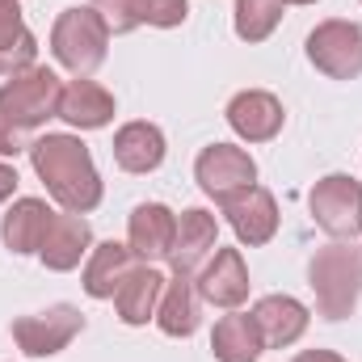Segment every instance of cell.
I'll list each match as a JSON object with an SVG mask.
<instances>
[{"label":"cell","mask_w":362,"mask_h":362,"mask_svg":"<svg viewBox=\"0 0 362 362\" xmlns=\"http://www.w3.org/2000/svg\"><path fill=\"white\" fill-rule=\"evenodd\" d=\"M114 110H118L114 105V93L101 89L89 76L68 81L64 93H59V118L68 127H76V131H101V127H110L114 122Z\"/></svg>","instance_id":"19"},{"label":"cell","mask_w":362,"mask_h":362,"mask_svg":"<svg viewBox=\"0 0 362 362\" xmlns=\"http://www.w3.org/2000/svg\"><path fill=\"white\" fill-rule=\"evenodd\" d=\"M139 266V257L131 253V245H118V240H101L93 245L89 257H85V295L89 299H114V291L127 282V274Z\"/></svg>","instance_id":"22"},{"label":"cell","mask_w":362,"mask_h":362,"mask_svg":"<svg viewBox=\"0 0 362 362\" xmlns=\"http://www.w3.org/2000/svg\"><path fill=\"white\" fill-rule=\"evenodd\" d=\"M312 219L333 236V240H354L362 236V181L350 173H329L312 185L308 194Z\"/></svg>","instance_id":"6"},{"label":"cell","mask_w":362,"mask_h":362,"mask_svg":"<svg viewBox=\"0 0 362 362\" xmlns=\"http://www.w3.org/2000/svg\"><path fill=\"white\" fill-rule=\"evenodd\" d=\"M89 249H93L89 219L76 215V211H64V215L51 219V228H47V236H42V249H38V262L51 274H68L89 257Z\"/></svg>","instance_id":"15"},{"label":"cell","mask_w":362,"mask_h":362,"mask_svg":"<svg viewBox=\"0 0 362 362\" xmlns=\"http://www.w3.org/2000/svg\"><path fill=\"white\" fill-rule=\"evenodd\" d=\"M59 93H64V81L51 68L34 64L0 85V118H8L21 131H38L42 122L59 118Z\"/></svg>","instance_id":"4"},{"label":"cell","mask_w":362,"mask_h":362,"mask_svg":"<svg viewBox=\"0 0 362 362\" xmlns=\"http://www.w3.org/2000/svg\"><path fill=\"white\" fill-rule=\"evenodd\" d=\"M308 286H312L316 312L325 320L354 316L362 299V249H354V240H333V245L316 249L308 262Z\"/></svg>","instance_id":"2"},{"label":"cell","mask_w":362,"mask_h":362,"mask_svg":"<svg viewBox=\"0 0 362 362\" xmlns=\"http://www.w3.org/2000/svg\"><path fill=\"white\" fill-rule=\"evenodd\" d=\"M215 249H219V219L206 206H185L177 215V245L169 257L173 274H198Z\"/></svg>","instance_id":"14"},{"label":"cell","mask_w":362,"mask_h":362,"mask_svg":"<svg viewBox=\"0 0 362 362\" xmlns=\"http://www.w3.org/2000/svg\"><path fill=\"white\" fill-rule=\"evenodd\" d=\"M253 320H257V329H262L266 350H286V346H295V341L308 333L312 312H308L295 295H266V299L253 303Z\"/></svg>","instance_id":"17"},{"label":"cell","mask_w":362,"mask_h":362,"mask_svg":"<svg viewBox=\"0 0 362 362\" xmlns=\"http://www.w3.org/2000/svg\"><path fill=\"white\" fill-rule=\"evenodd\" d=\"M38 59V38L30 34L21 4L17 0H0V76H17L25 68H34Z\"/></svg>","instance_id":"24"},{"label":"cell","mask_w":362,"mask_h":362,"mask_svg":"<svg viewBox=\"0 0 362 362\" xmlns=\"http://www.w3.org/2000/svg\"><path fill=\"white\" fill-rule=\"evenodd\" d=\"M282 0H236L232 8V25H236V38L240 42H266L278 21H282Z\"/></svg>","instance_id":"25"},{"label":"cell","mask_w":362,"mask_h":362,"mask_svg":"<svg viewBox=\"0 0 362 362\" xmlns=\"http://www.w3.org/2000/svg\"><path fill=\"white\" fill-rule=\"evenodd\" d=\"M308 64L329 81L362 76V30L354 21L329 17L308 34Z\"/></svg>","instance_id":"7"},{"label":"cell","mask_w":362,"mask_h":362,"mask_svg":"<svg viewBox=\"0 0 362 362\" xmlns=\"http://www.w3.org/2000/svg\"><path fill=\"white\" fill-rule=\"evenodd\" d=\"M51 219H55V211H51L42 198H13V206H8L4 219H0V240H4V249L17 253V257L38 253V249H42V236H47V228H51Z\"/></svg>","instance_id":"20"},{"label":"cell","mask_w":362,"mask_h":362,"mask_svg":"<svg viewBox=\"0 0 362 362\" xmlns=\"http://www.w3.org/2000/svg\"><path fill=\"white\" fill-rule=\"evenodd\" d=\"M282 4H316V0H282Z\"/></svg>","instance_id":"29"},{"label":"cell","mask_w":362,"mask_h":362,"mask_svg":"<svg viewBox=\"0 0 362 362\" xmlns=\"http://www.w3.org/2000/svg\"><path fill=\"white\" fill-rule=\"evenodd\" d=\"M156 325L165 337H194L202 325V295L198 274H173L165 282V295L156 303Z\"/></svg>","instance_id":"18"},{"label":"cell","mask_w":362,"mask_h":362,"mask_svg":"<svg viewBox=\"0 0 362 362\" xmlns=\"http://www.w3.org/2000/svg\"><path fill=\"white\" fill-rule=\"evenodd\" d=\"M228 127L245 139V144H270L286 122V110L270 89H240L228 101Z\"/></svg>","instance_id":"13"},{"label":"cell","mask_w":362,"mask_h":362,"mask_svg":"<svg viewBox=\"0 0 362 362\" xmlns=\"http://www.w3.org/2000/svg\"><path fill=\"white\" fill-rule=\"evenodd\" d=\"M165 282H169V278L156 270V266L139 262L135 270L127 274V282L114 291L118 320H122V325H131V329H139V325L156 320V303H160V295H165Z\"/></svg>","instance_id":"21"},{"label":"cell","mask_w":362,"mask_h":362,"mask_svg":"<svg viewBox=\"0 0 362 362\" xmlns=\"http://www.w3.org/2000/svg\"><path fill=\"white\" fill-rule=\"evenodd\" d=\"M30 131H21V127H13L8 118H0V156H21V152H30V139H25Z\"/></svg>","instance_id":"26"},{"label":"cell","mask_w":362,"mask_h":362,"mask_svg":"<svg viewBox=\"0 0 362 362\" xmlns=\"http://www.w3.org/2000/svg\"><path fill=\"white\" fill-rule=\"evenodd\" d=\"M127 245L148 266L169 262L173 245H177V215L165 202H139L131 211V219H127Z\"/></svg>","instance_id":"10"},{"label":"cell","mask_w":362,"mask_h":362,"mask_svg":"<svg viewBox=\"0 0 362 362\" xmlns=\"http://www.w3.org/2000/svg\"><path fill=\"white\" fill-rule=\"evenodd\" d=\"M236 240L249 245V249H262L278 236V202L266 185H249V189H236L232 198L219 202Z\"/></svg>","instance_id":"9"},{"label":"cell","mask_w":362,"mask_h":362,"mask_svg":"<svg viewBox=\"0 0 362 362\" xmlns=\"http://www.w3.org/2000/svg\"><path fill=\"white\" fill-rule=\"evenodd\" d=\"M211 354L215 362H257L266 354V341H262V329L253 320V312H228L215 320L211 329Z\"/></svg>","instance_id":"23"},{"label":"cell","mask_w":362,"mask_h":362,"mask_svg":"<svg viewBox=\"0 0 362 362\" xmlns=\"http://www.w3.org/2000/svg\"><path fill=\"white\" fill-rule=\"evenodd\" d=\"M194 181H198V189H202L206 198L223 202V198H232L236 189L257 185V160H253L245 148H236V144H211V148H202L198 160H194Z\"/></svg>","instance_id":"8"},{"label":"cell","mask_w":362,"mask_h":362,"mask_svg":"<svg viewBox=\"0 0 362 362\" xmlns=\"http://www.w3.org/2000/svg\"><path fill=\"white\" fill-rule=\"evenodd\" d=\"M51 55L72 72V76H93L105 55H110V25L93 4H72L55 17L51 25Z\"/></svg>","instance_id":"3"},{"label":"cell","mask_w":362,"mask_h":362,"mask_svg":"<svg viewBox=\"0 0 362 362\" xmlns=\"http://www.w3.org/2000/svg\"><path fill=\"white\" fill-rule=\"evenodd\" d=\"M165 152H169V144H165V131L156 122L135 118V122H122L114 131V165L122 173H135V177L156 173L165 165Z\"/></svg>","instance_id":"16"},{"label":"cell","mask_w":362,"mask_h":362,"mask_svg":"<svg viewBox=\"0 0 362 362\" xmlns=\"http://www.w3.org/2000/svg\"><path fill=\"white\" fill-rule=\"evenodd\" d=\"M81 333H85V312L76 303H51L47 312L13 320V341H17V350L25 358H55Z\"/></svg>","instance_id":"5"},{"label":"cell","mask_w":362,"mask_h":362,"mask_svg":"<svg viewBox=\"0 0 362 362\" xmlns=\"http://www.w3.org/2000/svg\"><path fill=\"white\" fill-rule=\"evenodd\" d=\"M13 194H17V169L0 160V202H8Z\"/></svg>","instance_id":"27"},{"label":"cell","mask_w":362,"mask_h":362,"mask_svg":"<svg viewBox=\"0 0 362 362\" xmlns=\"http://www.w3.org/2000/svg\"><path fill=\"white\" fill-rule=\"evenodd\" d=\"M198 295L211 308L236 312L249 299V266L240 257V249H215L211 262L198 270Z\"/></svg>","instance_id":"12"},{"label":"cell","mask_w":362,"mask_h":362,"mask_svg":"<svg viewBox=\"0 0 362 362\" xmlns=\"http://www.w3.org/2000/svg\"><path fill=\"white\" fill-rule=\"evenodd\" d=\"M110 34H131L139 25L156 30H177L189 17V0H93Z\"/></svg>","instance_id":"11"},{"label":"cell","mask_w":362,"mask_h":362,"mask_svg":"<svg viewBox=\"0 0 362 362\" xmlns=\"http://www.w3.org/2000/svg\"><path fill=\"white\" fill-rule=\"evenodd\" d=\"M295 362H346L337 350H299Z\"/></svg>","instance_id":"28"},{"label":"cell","mask_w":362,"mask_h":362,"mask_svg":"<svg viewBox=\"0 0 362 362\" xmlns=\"http://www.w3.org/2000/svg\"><path fill=\"white\" fill-rule=\"evenodd\" d=\"M30 165L38 181L47 185V194L76 215H89L101 206L105 185L93 165V152L85 148L81 135H64V131H47L38 139H30Z\"/></svg>","instance_id":"1"}]
</instances>
